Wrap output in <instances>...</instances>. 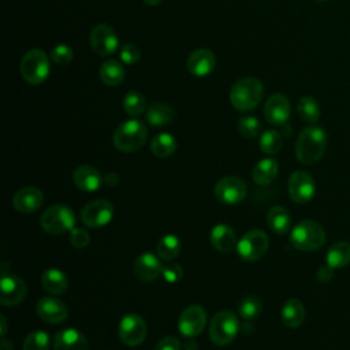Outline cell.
<instances>
[{"mask_svg":"<svg viewBox=\"0 0 350 350\" xmlns=\"http://www.w3.org/2000/svg\"><path fill=\"white\" fill-rule=\"evenodd\" d=\"M163 0H144V3L145 4H148V5H157V4H160Z\"/></svg>","mask_w":350,"mask_h":350,"instance_id":"681fc988","label":"cell"},{"mask_svg":"<svg viewBox=\"0 0 350 350\" xmlns=\"http://www.w3.org/2000/svg\"><path fill=\"white\" fill-rule=\"evenodd\" d=\"M42 202L44 194L34 186H25L19 189L12 197V205L21 213H33L41 208Z\"/></svg>","mask_w":350,"mask_h":350,"instance_id":"d6986e66","label":"cell"},{"mask_svg":"<svg viewBox=\"0 0 350 350\" xmlns=\"http://www.w3.org/2000/svg\"><path fill=\"white\" fill-rule=\"evenodd\" d=\"M206 325V312L200 305L187 306L179 316L178 328L186 338L198 336Z\"/></svg>","mask_w":350,"mask_h":350,"instance_id":"4fadbf2b","label":"cell"},{"mask_svg":"<svg viewBox=\"0 0 350 350\" xmlns=\"http://www.w3.org/2000/svg\"><path fill=\"white\" fill-rule=\"evenodd\" d=\"M51 345L45 331H33L23 340V350H48Z\"/></svg>","mask_w":350,"mask_h":350,"instance_id":"8d00e7d4","label":"cell"},{"mask_svg":"<svg viewBox=\"0 0 350 350\" xmlns=\"http://www.w3.org/2000/svg\"><path fill=\"white\" fill-rule=\"evenodd\" d=\"M163 278L168 283H178L183 278V268L178 262H171L163 267Z\"/></svg>","mask_w":350,"mask_h":350,"instance_id":"60d3db41","label":"cell"},{"mask_svg":"<svg viewBox=\"0 0 350 350\" xmlns=\"http://www.w3.org/2000/svg\"><path fill=\"white\" fill-rule=\"evenodd\" d=\"M74 57V51L70 45L67 44H59L56 45L52 51H51V59L59 64V66H64L68 64Z\"/></svg>","mask_w":350,"mask_h":350,"instance_id":"f35d334b","label":"cell"},{"mask_svg":"<svg viewBox=\"0 0 350 350\" xmlns=\"http://www.w3.org/2000/svg\"><path fill=\"white\" fill-rule=\"evenodd\" d=\"M55 350H89L86 338L74 328H64L56 332L53 338Z\"/></svg>","mask_w":350,"mask_h":350,"instance_id":"7402d4cb","label":"cell"},{"mask_svg":"<svg viewBox=\"0 0 350 350\" xmlns=\"http://www.w3.org/2000/svg\"><path fill=\"white\" fill-rule=\"evenodd\" d=\"M176 150V139L168 133H160L150 141V152L160 159L170 157Z\"/></svg>","mask_w":350,"mask_h":350,"instance_id":"4dcf8cb0","label":"cell"},{"mask_svg":"<svg viewBox=\"0 0 350 350\" xmlns=\"http://www.w3.org/2000/svg\"><path fill=\"white\" fill-rule=\"evenodd\" d=\"M0 320H1V336L4 338L5 336V334H7V320H5V316L4 314H0Z\"/></svg>","mask_w":350,"mask_h":350,"instance_id":"bcb514c9","label":"cell"},{"mask_svg":"<svg viewBox=\"0 0 350 350\" xmlns=\"http://www.w3.org/2000/svg\"><path fill=\"white\" fill-rule=\"evenodd\" d=\"M104 183L109 187L112 186H116L119 183V175L116 172H108L105 176H104Z\"/></svg>","mask_w":350,"mask_h":350,"instance_id":"f6af8a7d","label":"cell"},{"mask_svg":"<svg viewBox=\"0 0 350 350\" xmlns=\"http://www.w3.org/2000/svg\"><path fill=\"white\" fill-rule=\"evenodd\" d=\"M141 52L135 44H123L120 46V59L124 64H134L139 60Z\"/></svg>","mask_w":350,"mask_h":350,"instance_id":"ab89813d","label":"cell"},{"mask_svg":"<svg viewBox=\"0 0 350 350\" xmlns=\"http://www.w3.org/2000/svg\"><path fill=\"white\" fill-rule=\"evenodd\" d=\"M211 243L221 253H228L237 247L235 231L227 224H217L211 231Z\"/></svg>","mask_w":350,"mask_h":350,"instance_id":"603a6c76","label":"cell"},{"mask_svg":"<svg viewBox=\"0 0 350 350\" xmlns=\"http://www.w3.org/2000/svg\"><path fill=\"white\" fill-rule=\"evenodd\" d=\"M0 350H12V342L3 338L1 345H0Z\"/></svg>","mask_w":350,"mask_h":350,"instance_id":"7dc6e473","label":"cell"},{"mask_svg":"<svg viewBox=\"0 0 350 350\" xmlns=\"http://www.w3.org/2000/svg\"><path fill=\"white\" fill-rule=\"evenodd\" d=\"M213 191L216 200L221 204L237 205L245 200L247 187L246 183L238 176H224L216 182Z\"/></svg>","mask_w":350,"mask_h":350,"instance_id":"30bf717a","label":"cell"},{"mask_svg":"<svg viewBox=\"0 0 350 350\" xmlns=\"http://www.w3.org/2000/svg\"><path fill=\"white\" fill-rule=\"evenodd\" d=\"M216 66V56L211 49L206 48H198L193 51L187 60H186V67L190 74L194 77H206L209 75Z\"/></svg>","mask_w":350,"mask_h":350,"instance_id":"ac0fdd59","label":"cell"},{"mask_svg":"<svg viewBox=\"0 0 350 350\" xmlns=\"http://www.w3.org/2000/svg\"><path fill=\"white\" fill-rule=\"evenodd\" d=\"M90 45L97 55L109 56L118 51L119 38L109 25L98 23L90 31Z\"/></svg>","mask_w":350,"mask_h":350,"instance_id":"5bb4252c","label":"cell"},{"mask_svg":"<svg viewBox=\"0 0 350 350\" xmlns=\"http://www.w3.org/2000/svg\"><path fill=\"white\" fill-rule=\"evenodd\" d=\"M239 331L238 317L227 310L217 312L209 323V338L216 346L230 345Z\"/></svg>","mask_w":350,"mask_h":350,"instance_id":"52a82bcc","label":"cell"},{"mask_svg":"<svg viewBox=\"0 0 350 350\" xmlns=\"http://www.w3.org/2000/svg\"><path fill=\"white\" fill-rule=\"evenodd\" d=\"M267 224L275 234L284 235L290 230L291 216L286 208L275 205L267 213Z\"/></svg>","mask_w":350,"mask_h":350,"instance_id":"4316f807","label":"cell"},{"mask_svg":"<svg viewBox=\"0 0 350 350\" xmlns=\"http://www.w3.org/2000/svg\"><path fill=\"white\" fill-rule=\"evenodd\" d=\"M148 139V129L138 119H129L120 123L113 131V145L118 150L131 153L139 150Z\"/></svg>","mask_w":350,"mask_h":350,"instance_id":"3957f363","label":"cell"},{"mask_svg":"<svg viewBox=\"0 0 350 350\" xmlns=\"http://www.w3.org/2000/svg\"><path fill=\"white\" fill-rule=\"evenodd\" d=\"M41 286L44 290L53 295H60L67 291L68 280L64 272L57 268H48L41 275Z\"/></svg>","mask_w":350,"mask_h":350,"instance_id":"cb8c5ba5","label":"cell"},{"mask_svg":"<svg viewBox=\"0 0 350 350\" xmlns=\"http://www.w3.org/2000/svg\"><path fill=\"white\" fill-rule=\"evenodd\" d=\"M290 242L301 252H313L325 243V231L319 223L304 220L291 230Z\"/></svg>","mask_w":350,"mask_h":350,"instance_id":"277c9868","label":"cell"},{"mask_svg":"<svg viewBox=\"0 0 350 350\" xmlns=\"http://www.w3.org/2000/svg\"><path fill=\"white\" fill-rule=\"evenodd\" d=\"M327 146V134L321 127L308 126L302 129L295 144V156L302 164L310 165L317 163Z\"/></svg>","mask_w":350,"mask_h":350,"instance_id":"6da1fadb","label":"cell"},{"mask_svg":"<svg viewBox=\"0 0 350 350\" xmlns=\"http://www.w3.org/2000/svg\"><path fill=\"white\" fill-rule=\"evenodd\" d=\"M146 323L137 313H129L122 317L118 327L119 339L130 347L139 346L146 338Z\"/></svg>","mask_w":350,"mask_h":350,"instance_id":"9c48e42d","label":"cell"},{"mask_svg":"<svg viewBox=\"0 0 350 350\" xmlns=\"http://www.w3.org/2000/svg\"><path fill=\"white\" fill-rule=\"evenodd\" d=\"M98 75L103 83L108 86H118L124 79V68L118 60L109 59L100 66Z\"/></svg>","mask_w":350,"mask_h":350,"instance_id":"83f0119b","label":"cell"},{"mask_svg":"<svg viewBox=\"0 0 350 350\" xmlns=\"http://www.w3.org/2000/svg\"><path fill=\"white\" fill-rule=\"evenodd\" d=\"M27 294L26 283L16 275H3L0 282V304L3 306H15L23 302Z\"/></svg>","mask_w":350,"mask_h":350,"instance_id":"9a60e30c","label":"cell"},{"mask_svg":"<svg viewBox=\"0 0 350 350\" xmlns=\"http://www.w3.org/2000/svg\"><path fill=\"white\" fill-rule=\"evenodd\" d=\"M153 350H180V342L175 336H167L159 340Z\"/></svg>","mask_w":350,"mask_h":350,"instance_id":"7bdbcfd3","label":"cell"},{"mask_svg":"<svg viewBox=\"0 0 350 350\" xmlns=\"http://www.w3.org/2000/svg\"><path fill=\"white\" fill-rule=\"evenodd\" d=\"M36 310L40 319L49 324H60L68 316V309L66 304L55 297L40 298L37 302Z\"/></svg>","mask_w":350,"mask_h":350,"instance_id":"e0dca14e","label":"cell"},{"mask_svg":"<svg viewBox=\"0 0 350 350\" xmlns=\"http://www.w3.org/2000/svg\"><path fill=\"white\" fill-rule=\"evenodd\" d=\"M290 198L297 204L309 202L316 191L313 176L306 171H295L290 175L287 182Z\"/></svg>","mask_w":350,"mask_h":350,"instance_id":"7c38bea8","label":"cell"},{"mask_svg":"<svg viewBox=\"0 0 350 350\" xmlns=\"http://www.w3.org/2000/svg\"><path fill=\"white\" fill-rule=\"evenodd\" d=\"M72 182L79 190L93 193L100 189L104 179L97 168L85 164V165H79L78 168H75V171L72 174Z\"/></svg>","mask_w":350,"mask_h":350,"instance_id":"44dd1931","label":"cell"},{"mask_svg":"<svg viewBox=\"0 0 350 350\" xmlns=\"http://www.w3.org/2000/svg\"><path fill=\"white\" fill-rule=\"evenodd\" d=\"M283 145V138L282 134L278 133L276 130H267L260 135L258 146L261 152L267 154H275L282 149Z\"/></svg>","mask_w":350,"mask_h":350,"instance_id":"836d02e7","label":"cell"},{"mask_svg":"<svg viewBox=\"0 0 350 350\" xmlns=\"http://www.w3.org/2000/svg\"><path fill=\"white\" fill-rule=\"evenodd\" d=\"M268 235L261 230L247 231L237 243V252L239 257L247 262L260 260L268 250Z\"/></svg>","mask_w":350,"mask_h":350,"instance_id":"ba28073f","label":"cell"},{"mask_svg":"<svg viewBox=\"0 0 350 350\" xmlns=\"http://www.w3.org/2000/svg\"><path fill=\"white\" fill-rule=\"evenodd\" d=\"M75 215L71 208L63 204H56L44 211L40 217L41 228L51 235H62L74 228Z\"/></svg>","mask_w":350,"mask_h":350,"instance_id":"8992f818","label":"cell"},{"mask_svg":"<svg viewBox=\"0 0 350 350\" xmlns=\"http://www.w3.org/2000/svg\"><path fill=\"white\" fill-rule=\"evenodd\" d=\"M180 252V241L174 234H167L160 238L156 246L157 256L164 261L174 260Z\"/></svg>","mask_w":350,"mask_h":350,"instance_id":"1f68e13d","label":"cell"},{"mask_svg":"<svg viewBox=\"0 0 350 350\" xmlns=\"http://www.w3.org/2000/svg\"><path fill=\"white\" fill-rule=\"evenodd\" d=\"M327 265L332 269L343 268L350 264V243L340 241L334 243L327 252Z\"/></svg>","mask_w":350,"mask_h":350,"instance_id":"f1b7e54d","label":"cell"},{"mask_svg":"<svg viewBox=\"0 0 350 350\" xmlns=\"http://www.w3.org/2000/svg\"><path fill=\"white\" fill-rule=\"evenodd\" d=\"M282 127H283V134H284V135H290V134H291V129H290V126H288L287 123L283 124Z\"/></svg>","mask_w":350,"mask_h":350,"instance_id":"f907efd6","label":"cell"},{"mask_svg":"<svg viewBox=\"0 0 350 350\" xmlns=\"http://www.w3.org/2000/svg\"><path fill=\"white\" fill-rule=\"evenodd\" d=\"M262 310V304L261 299L254 297V295H249L245 297L239 304H238V313L243 320H253L256 319Z\"/></svg>","mask_w":350,"mask_h":350,"instance_id":"d590c367","label":"cell"},{"mask_svg":"<svg viewBox=\"0 0 350 350\" xmlns=\"http://www.w3.org/2000/svg\"><path fill=\"white\" fill-rule=\"evenodd\" d=\"M297 109H298V115L301 116V119L308 123H316L320 118V105L310 96L301 97L298 100Z\"/></svg>","mask_w":350,"mask_h":350,"instance_id":"d6a6232c","label":"cell"},{"mask_svg":"<svg viewBox=\"0 0 350 350\" xmlns=\"http://www.w3.org/2000/svg\"><path fill=\"white\" fill-rule=\"evenodd\" d=\"M291 112V105L284 94L275 93L268 97L264 107V116L269 124L283 126L287 123Z\"/></svg>","mask_w":350,"mask_h":350,"instance_id":"2e32d148","label":"cell"},{"mask_svg":"<svg viewBox=\"0 0 350 350\" xmlns=\"http://www.w3.org/2000/svg\"><path fill=\"white\" fill-rule=\"evenodd\" d=\"M175 116L172 107L167 103H153L146 109V120L152 126L168 124Z\"/></svg>","mask_w":350,"mask_h":350,"instance_id":"f546056e","label":"cell"},{"mask_svg":"<svg viewBox=\"0 0 350 350\" xmlns=\"http://www.w3.org/2000/svg\"><path fill=\"white\" fill-rule=\"evenodd\" d=\"M332 278V268L331 267H321L320 269H319V272H317V279L320 280V282H327V280H329Z\"/></svg>","mask_w":350,"mask_h":350,"instance_id":"ee69618b","label":"cell"},{"mask_svg":"<svg viewBox=\"0 0 350 350\" xmlns=\"http://www.w3.org/2000/svg\"><path fill=\"white\" fill-rule=\"evenodd\" d=\"M113 217V206L109 201L98 198L88 202L81 211V220L90 228L107 226Z\"/></svg>","mask_w":350,"mask_h":350,"instance_id":"8fae6325","label":"cell"},{"mask_svg":"<svg viewBox=\"0 0 350 350\" xmlns=\"http://www.w3.org/2000/svg\"><path fill=\"white\" fill-rule=\"evenodd\" d=\"M133 272L141 282H153L161 275L163 265L154 254L142 253L135 258L133 264Z\"/></svg>","mask_w":350,"mask_h":350,"instance_id":"ffe728a7","label":"cell"},{"mask_svg":"<svg viewBox=\"0 0 350 350\" xmlns=\"http://www.w3.org/2000/svg\"><path fill=\"white\" fill-rule=\"evenodd\" d=\"M264 85L254 77H243L238 79L230 90V103L238 111L247 112L254 109L262 98Z\"/></svg>","mask_w":350,"mask_h":350,"instance_id":"7a4b0ae2","label":"cell"},{"mask_svg":"<svg viewBox=\"0 0 350 350\" xmlns=\"http://www.w3.org/2000/svg\"><path fill=\"white\" fill-rule=\"evenodd\" d=\"M279 172V164L275 159L267 157L260 160L252 170V179L254 183L267 186L272 183Z\"/></svg>","mask_w":350,"mask_h":350,"instance_id":"d4e9b609","label":"cell"},{"mask_svg":"<svg viewBox=\"0 0 350 350\" xmlns=\"http://www.w3.org/2000/svg\"><path fill=\"white\" fill-rule=\"evenodd\" d=\"M260 120L256 116H243L238 120V130L245 138H254L260 133Z\"/></svg>","mask_w":350,"mask_h":350,"instance_id":"74e56055","label":"cell"},{"mask_svg":"<svg viewBox=\"0 0 350 350\" xmlns=\"http://www.w3.org/2000/svg\"><path fill=\"white\" fill-rule=\"evenodd\" d=\"M241 331H243V334H250L253 331V325H250L249 323H245L243 325H241Z\"/></svg>","mask_w":350,"mask_h":350,"instance_id":"c3c4849f","label":"cell"},{"mask_svg":"<svg viewBox=\"0 0 350 350\" xmlns=\"http://www.w3.org/2000/svg\"><path fill=\"white\" fill-rule=\"evenodd\" d=\"M305 320V306L298 298H290L282 308V321L288 328L299 327Z\"/></svg>","mask_w":350,"mask_h":350,"instance_id":"484cf974","label":"cell"},{"mask_svg":"<svg viewBox=\"0 0 350 350\" xmlns=\"http://www.w3.org/2000/svg\"><path fill=\"white\" fill-rule=\"evenodd\" d=\"M19 71L22 78L27 83L30 85L42 83L48 78L51 71L49 59L46 53L38 48H33L27 51L21 59Z\"/></svg>","mask_w":350,"mask_h":350,"instance_id":"5b68a950","label":"cell"},{"mask_svg":"<svg viewBox=\"0 0 350 350\" xmlns=\"http://www.w3.org/2000/svg\"><path fill=\"white\" fill-rule=\"evenodd\" d=\"M123 108L130 116H138L146 109V100L142 93L131 90L123 98Z\"/></svg>","mask_w":350,"mask_h":350,"instance_id":"e575fe53","label":"cell"},{"mask_svg":"<svg viewBox=\"0 0 350 350\" xmlns=\"http://www.w3.org/2000/svg\"><path fill=\"white\" fill-rule=\"evenodd\" d=\"M70 242H71V245L74 246V247H77V249H83V247H86L88 245H89V242H90V235H89V232L86 231V230H83V228H72L71 231H70Z\"/></svg>","mask_w":350,"mask_h":350,"instance_id":"b9f144b4","label":"cell"},{"mask_svg":"<svg viewBox=\"0 0 350 350\" xmlns=\"http://www.w3.org/2000/svg\"><path fill=\"white\" fill-rule=\"evenodd\" d=\"M316 1H327V0H316Z\"/></svg>","mask_w":350,"mask_h":350,"instance_id":"816d5d0a","label":"cell"}]
</instances>
